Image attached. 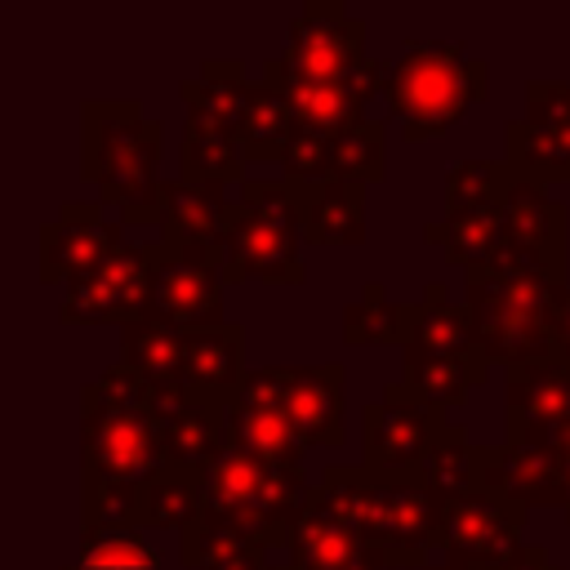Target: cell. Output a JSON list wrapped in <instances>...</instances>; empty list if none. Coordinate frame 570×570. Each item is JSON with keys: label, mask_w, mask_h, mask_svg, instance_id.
Wrapping results in <instances>:
<instances>
[{"label": "cell", "mask_w": 570, "mask_h": 570, "mask_svg": "<svg viewBox=\"0 0 570 570\" xmlns=\"http://www.w3.org/2000/svg\"><path fill=\"white\" fill-rule=\"evenodd\" d=\"M285 561L303 570H387L392 566L379 548H370L361 534H352L343 521L325 512V503L316 499V485L307 494V508L285 534Z\"/></svg>", "instance_id": "24"}, {"label": "cell", "mask_w": 570, "mask_h": 570, "mask_svg": "<svg viewBox=\"0 0 570 570\" xmlns=\"http://www.w3.org/2000/svg\"><path fill=\"white\" fill-rule=\"evenodd\" d=\"M62 570H160V552L142 530H80L76 557Z\"/></svg>", "instance_id": "32"}, {"label": "cell", "mask_w": 570, "mask_h": 570, "mask_svg": "<svg viewBox=\"0 0 570 570\" xmlns=\"http://www.w3.org/2000/svg\"><path fill=\"white\" fill-rule=\"evenodd\" d=\"M223 428H227V450H240L249 459L281 463V468H303L307 445L294 436V428L285 423V414H276L267 405H245V401L227 396L223 401Z\"/></svg>", "instance_id": "28"}, {"label": "cell", "mask_w": 570, "mask_h": 570, "mask_svg": "<svg viewBox=\"0 0 570 570\" xmlns=\"http://www.w3.org/2000/svg\"><path fill=\"white\" fill-rule=\"evenodd\" d=\"M307 472L249 459L240 450H223V459L200 476V517L178 539V557L187 570H200L214 552L240 543H281L298 512L307 508Z\"/></svg>", "instance_id": "1"}, {"label": "cell", "mask_w": 570, "mask_h": 570, "mask_svg": "<svg viewBox=\"0 0 570 570\" xmlns=\"http://www.w3.org/2000/svg\"><path fill=\"white\" fill-rule=\"evenodd\" d=\"M285 178L294 183H379L387 174V129L383 120H356L338 134H312L294 125L285 151Z\"/></svg>", "instance_id": "18"}, {"label": "cell", "mask_w": 570, "mask_h": 570, "mask_svg": "<svg viewBox=\"0 0 570 570\" xmlns=\"http://www.w3.org/2000/svg\"><path fill=\"white\" fill-rule=\"evenodd\" d=\"M125 240V223L107 218L102 200H67L58 218L40 223V281L71 285Z\"/></svg>", "instance_id": "22"}, {"label": "cell", "mask_w": 570, "mask_h": 570, "mask_svg": "<svg viewBox=\"0 0 570 570\" xmlns=\"http://www.w3.org/2000/svg\"><path fill=\"white\" fill-rule=\"evenodd\" d=\"M200 517V476L165 468L142 494V530H174L178 539Z\"/></svg>", "instance_id": "33"}, {"label": "cell", "mask_w": 570, "mask_h": 570, "mask_svg": "<svg viewBox=\"0 0 570 570\" xmlns=\"http://www.w3.org/2000/svg\"><path fill=\"white\" fill-rule=\"evenodd\" d=\"M503 570H561V566H552V557H548V548L543 543H525Z\"/></svg>", "instance_id": "37"}, {"label": "cell", "mask_w": 570, "mask_h": 570, "mask_svg": "<svg viewBox=\"0 0 570 570\" xmlns=\"http://www.w3.org/2000/svg\"><path fill=\"white\" fill-rule=\"evenodd\" d=\"M490 272H548L566 281V205L548 191V183L512 174L503 205V236L485 263Z\"/></svg>", "instance_id": "15"}, {"label": "cell", "mask_w": 570, "mask_h": 570, "mask_svg": "<svg viewBox=\"0 0 570 570\" xmlns=\"http://www.w3.org/2000/svg\"><path fill=\"white\" fill-rule=\"evenodd\" d=\"M160 151L165 129L138 102L89 98L80 107V174L120 209L125 227H160Z\"/></svg>", "instance_id": "4"}, {"label": "cell", "mask_w": 570, "mask_h": 570, "mask_svg": "<svg viewBox=\"0 0 570 570\" xmlns=\"http://www.w3.org/2000/svg\"><path fill=\"white\" fill-rule=\"evenodd\" d=\"M490 361L481 356L472 316L463 303H450L441 281H428V294L410 303L405 343H401V387L436 410L463 405L476 383H485Z\"/></svg>", "instance_id": "6"}, {"label": "cell", "mask_w": 570, "mask_h": 570, "mask_svg": "<svg viewBox=\"0 0 570 570\" xmlns=\"http://www.w3.org/2000/svg\"><path fill=\"white\" fill-rule=\"evenodd\" d=\"M160 254H165L160 240H120L98 267H89L80 281L67 285L58 321L62 325H107V321L129 325V321H138Z\"/></svg>", "instance_id": "14"}, {"label": "cell", "mask_w": 570, "mask_h": 570, "mask_svg": "<svg viewBox=\"0 0 570 570\" xmlns=\"http://www.w3.org/2000/svg\"><path fill=\"white\" fill-rule=\"evenodd\" d=\"M503 160L534 183H570V80H525V116L503 129Z\"/></svg>", "instance_id": "17"}, {"label": "cell", "mask_w": 570, "mask_h": 570, "mask_svg": "<svg viewBox=\"0 0 570 570\" xmlns=\"http://www.w3.org/2000/svg\"><path fill=\"white\" fill-rule=\"evenodd\" d=\"M450 503L454 499H463V494H472L476 485H481V463H476V445H468V436H463V428H445V436L428 450V459H423V468H419Z\"/></svg>", "instance_id": "34"}, {"label": "cell", "mask_w": 570, "mask_h": 570, "mask_svg": "<svg viewBox=\"0 0 570 570\" xmlns=\"http://www.w3.org/2000/svg\"><path fill=\"white\" fill-rule=\"evenodd\" d=\"M120 361L138 370L151 387H183V392H218L232 396L245 383V330H165L151 321L120 325Z\"/></svg>", "instance_id": "9"}, {"label": "cell", "mask_w": 570, "mask_h": 570, "mask_svg": "<svg viewBox=\"0 0 570 570\" xmlns=\"http://www.w3.org/2000/svg\"><path fill=\"white\" fill-rule=\"evenodd\" d=\"M178 94H183L187 107H200V111L214 116L218 125L245 134V116H249L254 80L245 76V67H240L236 58H205V62H200V76L183 80ZM240 142H245V138H240Z\"/></svg>", "instance_id": "29"}, {"label": "cell", "mask_w": 570, "mask_h": 570, "mask_svg": "<svg viewBox=\"0 0 570 570\" xmlns=\"http://www.w3.org/2000/svg\"><path fill=\"white\" fill-rule=\"evenodd\" d=\"M285 76L316 85H352L365 76V22L338 0H307L285 31V53L276 58Z\"/></svg>", "instance_id": "12"}, {"label": "cell", "mask_w": 570, "mask_h": 570, "mask_svg": "<svg viewBox=\"0 0 570 570\" xmlns=\"http://www.w3.org/2000/svg\"><path fill=\"white\" fill-rule=\"evenodd\" d=\"M481 485L499 499H512L521 508H566L561 494V468L552 445H476Z\"/></svg>", "instance_id": "23"}, {"label": "cell", "mask_w": 570, "mask_h": 570, "mask_svg": "<svg viewBox=\"0 0 570 570\" xmlns=\"http://www.w3.org/2000/svg\"><path fill=\"white\" fill-rule=\"evenodd\" d=\"M512 187L508 160H459L445 174V214L423 227L428 245L445 249L454 267H485L503 236V205Z\"/></svg>", "instance_id": "10"}, {"label": "cell", "mask_w": 570, "mask_h": 570, "mask_svg": "<svg viewBox=\"0 0 570 570\" xmlns=\"http://www.w3.org/2000/svg\"><path fill=\"white\" fill-rule=\"evenodd\" d=\"M405 316L410 303L387 298L383 281H370L361 289V298H352L343 307V343L347 347H401L405 343Z\"/></svg>", "instance_id": "31"}, {"label": "cell", "mask_w": 570, "mask_h": 570, "mask_svg": "<svg viewBox=\"0 0 570 570\" xmlns=\"http://www.w3.org/2000/svg\"><path fill=\"white\" fill-rule=\"evenodd\" d=\"M485 94L490 67L463 40H405L383 80V102L405 125L410 142L454 129Z\"/></svg>", "instance_id": "5"}, {"label": "cell", "mask_w": 570, "mask_h": 570, "mask_svg": "<svg viewBox=\"0 0 570 570\" xmlns=\"http://www.w3.org/2000/svg\"><path fill=\"white\" fill-rule=\"evenodd\" d=\"M343 361H325V365H258L245 374V383L232 392L245 405H267L276 414H285V423L294 428V436L307 450H338L347 441L343 432Z\"/></svg>", "instance_id": "11"}, {"label": "cell", "mask_w": 570, "mask_h": 570, "mask_svg": "<svg viewBox=\"0 0 570 570\" xmlns=\"http://www.w3.org/2000/svg\"><path fill=\"white\" fill-rule=\"evenodd\" d=\"M281 570H303V566H289V561H285V566H281Z\"/></svg>", "instance_id": "40"}, {"label": "cell", "mask_w": 570, "mask_h": 570, "mask_svg": "<svg viewBox=\"0 0 570 570\" xmlns=\"http://www.w3.org/2000/svg\"><path fill=\"white\" fill-rule=\"evenodd\" d=\"M223 401L218 392H183V387H151V414L160 428V445L169 468L205 476L223 450H227V428H223Z\"/></svg>", "instance_id": "21"}, {"label": "cell", "mask_w": 570, "mask_h": 570, "mask_svg": "<svg viewBox=\"0 0 570 570\" xmlns=\"http://www.w3.org/2000/svg\"><path fill=\"white\" fill-rule=\"evenodd\" d=\"M245 156L249 160H285L289 138H294V107L281 80H272L267 71L254 76V94H249V116H245Z\"/></svg>", "instance_id": "30"}, {"label": "cell", "mask_w": 570, "mask_h": 570, "mask_svg": "<svg viewBox=\"0 0 570 570\" xmlns=\"http://www.w3.org/2000/svg\"><path fill=\"white\" fill-rule=\"evenodd\" d=\"M552 347L561 361H570V285H561L552 298Z\"/></svg>", "instance_id": "36"}, {"label": "cell", "mask_w": 570, "mask_h": 570, "mask_svg": "<svg viewBox=\"0 0 570 570\" xmlns=\"http://www.w3.org/2000/svg\"><path fill=\"white\" fill-rule=\"evenodd\" d=\"M365 183H303V245H365Z\"/></svg>", "instance_id": "26"}, {"label": "cell", "mask_w": 570, "mask_h": 570, "mask_svg": "<svg viewBox=\"0 0 570 570\" xmlns=\"http://www.w3.org/2000/svg\"><path fill=\"white\" fill-rule=\"evenodd\" d=\"M525 512L512 499H499L490 490H472L450 503L445 517V566H468V570H503L525 543Z\"/></svg>", "instance_id": "19"}, {"label": "cell", "mask_w": 570, "mask_h": 570, "mask_svg": "<svg viewBox=\"0 0 570 570\" xmlns=\"http://www.w3.org/2000/svg\"><path fill=\"white\" fill-rule=\"evenodd\" d=\"M566 281L548 276V272H490L476 267L468 272V289H463V307L472 316L481 356L490 365L517 370L530 361H548L557 356L552 347V298Z\"/></svg>", "instance_id": "8"}, {"label": "cell", "mask_w": 570, "mask_h": 570, "mask_svg": "<svg viewBox=\"0 0 570 570\" xmlns=\"http://www.w3.org/2000/svg\"><path fill=\"white\" fill-rule=\"evenodd\" d=\"M557 450V468H561V494H566V508H561V517L570 521V432L552 445Z\"/></svg>", "instance_id": "38"}, {"label": "cell", "mask_w": 570, "mask_h": 570, "mask_svg": "<svg viewBox=\"0 0 570 570\" xmlns=\"http://www.w3.org/2000/svg\"><path fill=\"white\" fill-rule=\"evenodd\" d=\"M361 468L383 476H410L423 468L428 450L445 436L450 419L436 405L414 401L401 383H387L379 401L361 410Z\"/></svg>", "instance_id": "16"}, {"label": "cell", "mask_w": 570, "mask_h": 570, "mask_svg": "<svg viewBox=\"0 0 570 570\" xmlns=\"http://www.w3.org/2000/svg\"><path fill=\"white\" fill-rule=\"evenodd\" d=\"M428 570H468V566H428Z\"/></svg>", "instance_id": "39"}, {"label": "cell", "mask_w": 570, "mask_h": 570, "mask_svg": "<svg viewBox=\"0 0 570 570\" xmlns=\"http://www.w3.org/2000/svg\"><path fill=\"white\" fill-rule=\"evenodd\" d=\"M267 548H276V543H240V548L214 552L200 570H272L267 566Z\"/></svg>", "instance_id": "35"}, {"label": "cell", "mask_w": 570, "mask_h": 570, "mask_svg": "<svg viewBox=\"0 0 570 570\" xmlns=\"http://www.w3.org/2000/svg\"><path fill=\"white\" fill-rule=\"evenodd\" d=\"M169 468L151 383L125 361L80 387V490H147Z\"/></svg>", "instance_id": "3"}, {"label": "cell", "mask_w": 570, "mask_h": 570, "mask_svg": "<svg viewBox=\"0 0 570 570\" xmlns=\"http://www.w3.org/2000/svg\"><path fill=\"white\" fill-rule=\"evenodd\" d=\"M245 142L236 129L218 125L200 107L183 116V178L187 183H249L245 178Z\"/></svg>", "instance_id": "27"}, {"label": "cell", "mask_w": 570, "mask_h": 570, "mask_svg": "<svg viewBox=\"0 0 570 570\" xmlns=\"http://www.w3.org/2000/svg\"><path fill=\"white\" fill-rule=\"evenodd\" d=\"M316 499L334 521L379 548L392 566H428L432 548H445L450 499L423 476H383L370 468H325Z\"/></svg>", "instance_id": "2"}, {"label": "cell", "mask_w": 570, "mask_h": 570, "mask_svg": "<svg viewBox=\"0 0 570 570\" xmlns=\"http://www.w3.org/2000/svg\"><path fill=\"white\" fill-rule=\"evenodd\" d=\"M214 254L232 281L303 285V183H240Z\"/></svg>", "instance_id": "7"}, {"label": "cell", "mask_w": 570, "mask_h": 570, "mask_svg": "<svg viewBox=\"0 0 570 570\" xmlns=\"http://www.w3.org/2000/svg\"><path fill=\"white\" fill-rule=\"evenodd\" d=\"M503 423L512 445H557L570 432V361L548 356L508 370Z\"/></svg>", "instance_id": "20"}, {"label": "cell", "mask_w": 570, "mask_h": 570, "mask_svg": "<svg viewBox=\"0 0 570 570\" xmlns=\"http://www.w3.org/2000/svg\"><path fill=\"white\" fill-rule=\"evenodd\" d=\"M227 187L223 183H165L160 191V245H214V236L227 223Z\"/></svg>", "instance_id": "25"}, {"label": "cell", "mask_w": 570, "mask_h": 570, "mask_svg": "<svg viewBox=\"0 0 570 570\" xmlns=\"http://www.w3.org/2000/svg\"><path fill=\"white\" fill-rule=\"evenodd\" d=\"M223 289L227 272L214 254V245H183L160 254L151 272V289L138 321L165 325V330H218L223 321Z\"/></svg>", "instance_id": "13"}]
</instances>
